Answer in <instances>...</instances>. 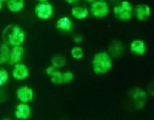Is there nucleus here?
Segmentation results:
<instances>
[{
    "instance_id": "nucleus-13",
    "label": "nucleus",
    "mask_w": 154,
    "mask_h": 120,
    "mask_svg": "<svg viewBox=\"0 0 154 120\" xmlns=\"http://www.w3.org/2000/svg\"><path fill=\"white\" fill-rule=\"evenodd\" d=\"M71 15L78 20H83L86 19L89 15V10L86 6L83 5H75L71 10Z\"/></svg>"
},
{
    "instance_id": "nucleus-7",
    "label": "nucleus",
    "mask_w": 154,
    "mask_h": 120,
    "mask_svg": "<svg viewBox=\"0 0 154 120\" xmlns=\"http://www.w3.org/2000/svg\"><path fill=\"white\" fill-rule=\"evenodd\" d=\"M34 91L32 89L29 88L26 86H22L17 90L16 92V96L18 98V100L22 103H27V102L32 101L34 99Z\"/></svg>"
},
{
    "instance_id": "nucleus-1",
    "label": "nucleus",
    "mask_w": 154,
    "mask_h": 120,
    "mask_svg": "<svg viewBox=\"0 0 154 120\" xmlns=\"http://www.w3.org/2000/svg\"><path fill=\"white\" fill-rule=\"evenodd\" d=\"M2 39H3V43L11 47H20L25 40V33L19 25L11 24L4 29Z\"/></svg>"
},
{
    "instance_id": "nucleus-3",
    "label": "nucleus",
    "mask_w": 154,
    "mask_h": 120,
    "mask_svg": "<svg viewBox=\"0 0 154 120\" xmlns=\"http://www.w3.org/2000/svg\"><path fill=\"white\" fill-rule=\"evenodd\" d=\"M35 14L41 20H48L54 14V6L47 2H39L35 8Z\"/></svg>"
},
{
    "instance_id": "nucleus-9",
    "label": "nucleus",
    "mask_w": 154,
    "mask_h": 120,
    "mask_svg": "<svg viewBox=\"0 0 154 120\" xmlns=\"http://www.w3.org/2000/svg\"><path fill=\"white\" fill-rule=\"evenodd\" d=\"M134 15L140 21H146L151 16V8L148 4H138L134 8Z\"/></svg>"
},
{
    "instance_id": "nucleus-10",
    "label": "nucleus",
    "mask_w": 154,
    "mask_h": 120,
    "mask_svg": "<svg viewBox=\"0 0 154 120\" xmlns=\"http://www.w3.org/2000/svg\"><path fill=\"white\" fill-rule=\"evenodd\" d=\"M31 106L27 103H19L15 109V117L19 120H26L31 116Z\"/></svg>"
},
{
    "instance_id": "nucleus-20",
    "label": "nucleus",
    "mask_w": 154,
    "mask_h": 120,
    "mask_svg": "<svg viewBox=\"0 0 154 120\" xmlns=\"http://www.w3.org/2000/svg\"><path fill=\"white\" fill-rule=\"evenodd\" d=\"M70 54H71V57L75 60H79V59H82L84 56V51L82 47H75L71 49L70 51Z\"/></svg>"
},
{
    "instance_id": "nucleus-18",
    "label": "nucleus",
    "mask_w": 154,
    "mask_h": 120,
    "mask_svg": "<svg viewBox=\"0 0 154 120\" xmlns=\"http://www.w3.org/2000/svg\"><path fill=\"white\" fill-rule=\"evenodd\" d=\"M51 65L55 69H61L66 64V58L62 55H55L51 57Z\"/></svg>"
},
{
    "instance_id": "nucleus-25",
    "label": "nucleus",
    "mask_w": 154,
    "mask_h": 120,
    "mask_svg": "<svg viewBox=\"0 0 154 120\" xmlns=\"http://www.w3.org/2000/svg\"><path fill=\"white\" fill-rule=\"evenodd\" d=\"M72 39L75 43H80V42H82V40H83V36H82V35H75Z\"/></svg>"
},
{
    "instance_id": "nucleus-15",
    "label": "nucleus",
    "mask_w": 154,
    "mask_h": 120,
    "mask_svg": "<svg viewBox=\"0 0 154 120\" xmlns=\"http://www.w3.org/2000/svg\"><path fill=\"white\" fill-rule=\"evenodd\" d=\"M109 55L112 57H119L124 51V45L120 40H112L109 44Z\"/></svg>"
},
{
    "instance_id": "nucleus-22",
    "label": "nucleus",
    "mask_w": 154,
    "mask_h": 120,
    "mask_svg": "<svg viewBox=\"0 0 154 120\" xmlns=\"http://www.w3.org/2000/svg\"><path fill=\"white\" fill-rule=\"evenodd\" d=\"M73 74L71 72L67 71V72H64L63 73V83H69V82L72 81L73 79Z\"/></svg>"
},
{
    "instance_id": "nucleus-8",
    "label": "nucleus",
    "mask_w": 154,
    "mask_h": 120,
    "mask_svg": "<svg viewBox=\"0 0 154 120\" xmlns=\"http://www.w3.org/2000/svg\"><path fill=\"white\" fill-rule=\"evenodd\" d=\"M24 56V47L22 45L20 47H13L10 52V59H8V64L15 65L17 63H20Z\"/></svg>"
},
{
    "instance_id": "nucleus-11",
    "label": "nucleus",
    "mask_w": 154,
    "mask_h": 120,
    "mask_svg": "<svg viewBox=\"0 0 154 120\" xmlns=\"http://www.w3.org/2000/svg\"><path fill=\"white\" fill-rule=\"evenodd\" d=\"M146 43L142 39H134L131 43H130V51L133 54L137 56H143L146 53Z\"/></svg>"
},
{
    "instance_id": "nucleus-31",
    "label": "nucleus",
    "mask_w": 154,
    "mask_h": 120,
    "mask_svg": "<svg viewBox=\"0 0 154 120\" xmlns=\"http://www.w3.org/2000/svg\"><path fill=\"white\" fill-rule=\"evenodd\" d=\"M3 1H6V0H0V2H3Z\"/></svg>"
},
{
    "instance_id": "nucleus-32",
    "label": "nucleus",
    "mask_w": 154,
    "mask_h": 120,
    "mask_svg": "<svg viewBox=\"0 0 154 120\" xmlns=\"http://www.w3.org/2000/svg\"><path fill=\"white\" fill-rule=\"evenodd\" d=\"M100 1H104V0H100Z\"/></svg>"
},
{
    "instance_id": "nucleus-21",
    "label": "nucleus",
    "mask_w": 154,
    "mask_h": 120,
    "mask_svg": "<svg viewBox=\"0 0 154 120\" xmlns=\"http://www.w3.org/2000/svg\"><path fill=\"white\" fill-rule=\"evenodd\" d=\"M8 80V73L5 69L0 67V86L5 84Z\"/></svg>"
},
{
    "instance_id": "nucleus-26",
    "label": "nucleus",
    "mask_w": 154,
    "mask_h": 120,
    "mask_svg": "<svg viewBox=\"0 0 154 120\" xmlns=\"http://www.w3.org/2000/svg\"><path fill=\"white\" fill-rule=\"evenodd\" d=\"M148 93L150 94L151 96H154V81L151 82L148 86Z\"/></svg>"
},
{
    "instance_id": "nucleus-27",
    "label": "nucleus",
    "mask_w": 154,
    "mask_h": 120,
    "mask_svg": "<svg viewBox=\"0 0 154 120\" xmlns=\"http://www.w3.org/2000/svg\"><path fill=\"white\" fill-rule=\"evenodd\" d=\"M65 1H66L67 3H69V4H73V3H77L79 0H65Z\"/></svg>"
},
{
    "instance_id": "nucleus-5",
    "label": "nucleus",
    "mask_w": 154,
    "mask_h": 120,
    "mask_svg": "<svg viewBox=\"0 0 154 120\" xmlns=\"http://www.w3.org/2000/svg\"><path fill=\"white\" fill-rule=\"evenodd\" d=\"M131 97L136 109L140 110V109L144 108L147 100V93L144 90H142V89H134V90H132Z\"/></svg>"
},
{
    "instance_id": "nucleus-4",
    "label": "nucleus",
    "mask_w": 154,
    "mask_h": 120,
    "mask_svg": "<svg viewBox=\"0 0 154 120\" xmlns=\"http://www.w3.org/2000/svg\"><path fill=\"white\" fill-rule=\"evenodd\" d=\"M90 14L95 18H105L109 13V6L105 1H93L90 5Z\"/></svg>"
},
{
    "instance_id": "nucleus-28",
    "label": "nucleus",
    "mask_w": 154,
    "mask_h": 120,
    "mask_svg": "<svg viewBox=\"0 0 154 120\" xmlns=\"http://www.w3.org/2000/svg\"><path fill=\"white\" fill-rule=\"evenodd\" d=\"M2 8H3V3H2V2H0V11L2 10Z\"/></svg>"
},
{
    "instance_id": "nucleus-19",
    "label": "nucleus",
    "mask_w": 154,
    "mask_h": 120,
    "mask_svg": "<svg viewBox=\"0 0 154 120\" xmlns=\"http://www.w3.org/2000/svg\"><path fill=\"white\" fill-rule=\"evenodd\" d=\"M49 77H51V80L53 83H55V84H62L63 83V73L61 71L56 70Z\"/></svg>"
},
{
    "instance_id": "nucleus-17",
    "label": "nucleus",
    "mask_w": 154,
    "mask_h": 120,
    "mask_svg": "<svg viewBox=\"0 0 154 120\" xmlns=\"http://www.w3.org/2000/svg\"><path fill=\"white\" fill-rule=\"evenodd\" d=\"M11 47H8L5 43H2L0 45V64H5L10 59Z\"/></svg>"
},
{
    "instance_id": "nucleus-14",
    "label": "nucleus",
    "mask_w": 154,
    "mask_h": 120,
    "mask_svg": "<svg viewBox=\"0 0 154 120\" xmlns=\"http://www.w3.org/2000/svg\"><path fill=\"white\" fill-rule=\"evenodd\" d=\"M56 28H57V30L62 31V32H70L72 29V21L67 16L61 17L56 22Z\"/></svg>"
},
{
    "instance_id": "nucleus-30",
    "label": "nucleus",
    "mask_w": 154,
    "mask_h": 120,
    "mask_svg": "<svg viewBox=\"0 0 154 120\" xmlns=\"http://www.w3.org/2000/svg\"><path fill=\"white\" fill-rule=\"evenodd\" d=\"M39 2H47L48 0H38Z\"/></svg>"
},
{
    "instance_id": "nucleus-29",
    "label": "nucleus",
    "mask_w": 154,
    "mask_h": 120,
    "mask_svg": "<svg viewBox=\"0 0 154 120\" xmlns=\"http://www.w3.org/2000/svg\"><path fill=\"white\" fill-rule=\"evenodd\" d=\"M85 1L89 2V3H92V2H93V1H95V0H85Z\"/></svg>"
},
{
    "instance_id": "nucleus-24",
    "label": "nucleus",
    "mask_w": 154,
    "mask_h": 120,
    "mask_svg": "<svg viewBox=\"0 0 154 120\" xmlns=\"http://www.w3.org/2000/svg\"><path fill=\"white\" fill-rule=\"evenodd\" d=\"M55 71H56L55 67H54L53 65H49V66H47V67H46V70H45V73H46V75L51 76V74H53Z\"/></svg>"
},
{
    "instance_id": "nucleus-23",
    "label": "nucleus",
    "mask_w": 154,
    "mask_h": 120,
    "mask_svg": "<svg viewBox=\"0 0 154 120\" xmlns=\"http://www.w3.org/2000/svg\"><path fill=\"white\" fill-rule=\"evenodd\" d=\"M121 5L123 6L124 8H125L126 11H128V12H133V8H132V5H131V3H130L129 1H127V0H124V1L121 2Z\"/></svg>"
},
{
    "instance_id": "nucleus-33",
    "label": "nucleus",
    "mask_w": 154,
    "mask_h": 120,
    "mask_svg": "<svg viewBox=\"0 0 154 120\" xmlns=\"http://www.w3.org/2000/svg\"><path fill=\"white\" fill-rule=\"evenodd\" d=\"M5 120H6V119H5Z\"/></svg>"
},
{
    "instance_id": "nucleus-2",
    "label": "nucleus",
    "mask_w": 154,
    "mask_h": 120,
    "mask_svg": "<svg viewBox=\"0 0 154 120\" xmlns=\"http://www.w3.org/2000/svg\"><path fill=\"white\" fill-rule=\"evenodd\" d=\"M112 59L107 52H99L93 56L92 70L97 75H103L111 70Z\"/></svg>"
},
{
    "instance_id": "nucleus-12",
    "label": "nucleus",
    "mask_w": 154,
    "mask_h": 120,
    "mask_svg": "<svg viewBox=\"0 0 154 120\" xmlns=\"http://www.w3.org/2000/svg\"><path fill=\"white\" fill-rule=\"evenodd\" d=\"M113 14H114V16L118 18V20H120V21H128V20H130V18H131V16H132V13L126 11L121 4H118V5L114 6Z\"/></svg>"
},
{
    "instance_id": "nucleus-6",
    "label": "nucleus",
    "mask_w": 154,
    "mask_h": 120,
    "mask_svg": "<svg viewBox=\"0 0 154 120\" xmlns=\"http://www.w3.org/2000/svg\"><path fill=\"white\" fill-rule=\"evenodd\" d=\"M29 70L24 63H17L14 65V69L12 71V76L14 77V79L16 80H24L29 77Z\"/></svg>"
},
{
    "instance_id": "nucleus-16",
    "label": "nucleus",
    "mask_w": 154,
    "mask_h": 120,
    "mask_svg": "<svg viewBox=\"0 0 154 120\" xmlns=\"http://www.w3.org/2000/svg\"><path fill=\"white\" fill-rule=\"evenodd\" d=\"M6 8L12 13H19L24 8V0H6Z\"/></svg>"
}]
</instances>
